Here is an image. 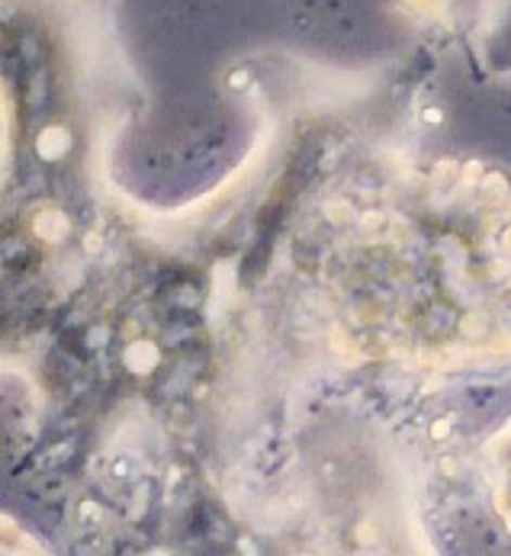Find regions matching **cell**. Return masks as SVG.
Listing matches in <instances>:
<instances>
[{"mask_svg":"<svg viewBox=\"0 0 511 556\" xmlns=\"http://www.w3.org/2000/svg\"><path fill=\"white\" fill-rule=\"evenodd\" d=\"M290 277L325 351L431 374L511 364V177L354 161L296 216Z\"/></svg>","mask_w":511,"mask_h":556,"instance_id":"6da1fadb","label":"cell"},{"mask_svg":"<svg viewBox=\"0 0 511 556\" xmlns=\"http://www.w3.org/2000/svg\"><path fill=\"white\" fill-rule=\"evenodd\" d=\"M470 42L486 75L511 78V0H480Z\"/></svg>","mask_w":511,"mask_h":556,"instance_id":"7a4b0ae2","label":"cell"},{"mask_svg":"<svg viewBox=\"0 0 511 556\" xmlns=\"http://www.w3.org/2000/svg\"><path fill=\"white\" fill-rule=\"evenodd\" d=\"M483 460H486V477L493 489V505L511 531V418L486 441Z\"/></svg>","mask_w":511,"mask_h":556,"instance_id":"3957f363","label":"cell"},{"mask_svg":"<svg viewBox=\"0 0 511 556\" xmlns=\"http://www.w3.org/2000/svg\"><path fill=\"white\" fill-rule=\"evenodd\" d=\"M0 556H52L26 528L0 515Z\"/></svg>","mask_w":511,"mask_h":556,"instance_id":"277c9868","label":"cell"},{"mask_svg":"<svg viewBox=\"0 0 511 556\" xmlns=\"http://www.w3.org/2000/svg\"><path fill=\"white\" fill-rule=\"evenodd\" d=\"M416 13H425L427 20H444V0H403Z\"/></svg>","mask_w":511,"mask_h":556,"instance_id":"5b68a950","label":"cell"}]
</instances>
